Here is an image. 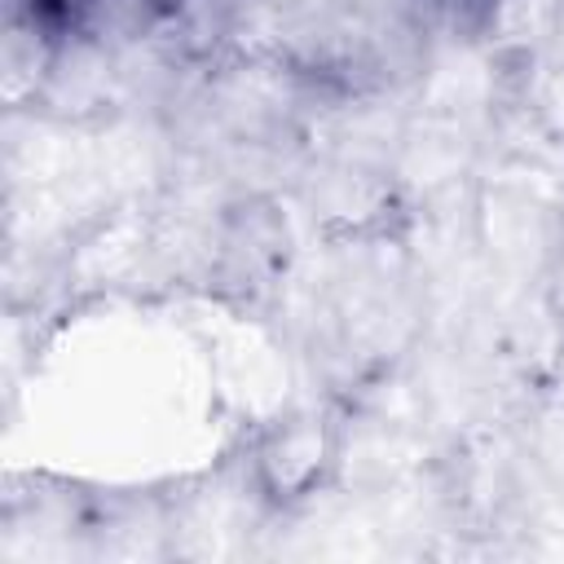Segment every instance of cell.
I'll return each mask as SVG.
<instances>
[{
	"label": "cell",
	"instance_id": "obj_1",
	"mask_svg": "<svg viewBox=\"0 0 564 564\" xmlns=\"http://www.w3.org/2000/svg\"><path fill=\"white\" fill-rule=\"evenodd\" d=\"M335 467V427L322 414H286L256 445V489L273 507L313 498Z\"/></svg>",
	"mask_w": 564,
	"mask_h": 564
}]
</instances>
